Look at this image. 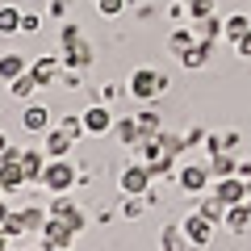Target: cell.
I'll list each match as a JSON object with an SVG mask.
<instances>
[{"label":"cell","mask_w":251,"mask_h":251,"mask_svg":"<svg viewBox=\"0 0 251 251\" xmlns=\"http://www.w3.org/2000/svg\"><path fill=\"white\" fill-rule=\"evenodd\" d=\"M75 180H80V172H75V163H72V159H46L42 180H38V184H42L46 193H72Z\"/></svg>","instance_id":"cell-1"},{"label":"cell","mask_w":251,"mask_h":251,"mask_svg":"<svg viewBox=\"0 0 251 251\" xmlns=\"http://www.w3.org/2000/svg\"><path fill=\"white\" fill-rule=\"evenodd\" d=\"M163 88H168V75H163L159 67H138V72L130 75V97L134 100H155Z\"/></svg>","instance_id":"cell-2"},{"label":"cell","mask_w":251,"mask_h":251,"mask_svg":"<svg viewBox=\"0 0 251 251\" xmlns=\"http://www.w3.org/2000/svg\"><path fill=\"white\" fill-rule=\"evenodd\" d=\"M151 180H155V176H151V168L138 159V163H130V168L122 172V180H117V184H122L126 197H147V193H151Z\"/></svg>","instance_id":"cell-3"},{"label":"cell","mask_w":251,"mask_h":251,"mask_svg":"<svg viewBox=\"0 0 251 251\" xmlns=\"http://www.w3.org/2000/svg\"><path fill=\"white\" fill-rule=\"evenodd\" d=\"M176 184L184 188V193H205V188L214 184V172H209L205 163H180L176 168Z\"/></svg>","instance_id":"cell-4"},{"label":"cell","mask_w":251,"mask_h":251,"mask_svg":"<svg viewBox=\"0 0 251 251\" xmlns=\"http://www.w3.org/2000/svg\"><path fill=\"white\" fill-rule=\"evenodd\" d=\"M17 151H21V147H13V151L4 155V159H0V193H4V197H9V193H17L21 184H29V180H25V172H21Z\"/></svg>","instance_id":"cell-5"},{"label":"cell","mask_w":251,"mask_h":251,"mask_svg":"<svg viewBox=\"0 0 251 251\" xmlns=\"http://www.w3.org/2000/svg\"><path fill=\"white\" fill-rule=\"evenodd\" d=\"M46 214H54V218H63V222L72 226L75 234H80L84 226H88V218H84V209L75 205V201L67 197V193H54V201H50V209H46Z\"/></svg>","instance_id":"cell-6"},{"label":"cell","mask_w":251,"mask_h":251,"mask_svg":"<svg viewBox=\"0 0 251 251\" xmlns=\"http://www.w3.org/2000/svg\"><path fill=\"white\" fill-rule=\"evenodd\" d=\"M184 239L193 243V247H209V243H214V222H209V218H201L197 209H193V214H184Z\"/></svg>","instance_id":"cell-7"},{"label":"cell","mask_w":251,"mask_h":251,"mask_svg":"<svg viewBox=\"0 0 251 251\" xmlns=\"http://www.w3.org/2000/svg\"><path fill=\"white\" fill-rule=\"evenodd\" d=\"M214 197L218 201H226V205H239V201H247V193H251V184L243 176H222V180H214Z\"/></svg>","instance_id":"cell-8"},{"label":"cell","mask_w":251,"mask_h":251,"mask_svg":"<svg viewBox=\"0 0 251 251\" xmlns=\"http://www.w3.org/2000/svg\"><path fill=\"white\" fill-rule=\"evenodd\" d=\"M38 239H42V247L50 251V247H72V239H75V230L67 222H63V218H46V226H42V234H38Z\"/></svg>","instance_id":"cell-9"},{"label":"cell","mask_w":251,"mask_h":251,"mask_svg":"<svg viewBox=\"0 0 251 251\" xmlns=\"http://www.w3.org/2000/svg\"><path fill=\"white\" fill-rule=\"evenodd\" d=\"M113 122H117V113L109 105H88L84 109V130L88 134H113Z\"/></svg>","instance_id":"cell-10"},{"label":"cell","mask_w":251,"mask_h":251,"mask_svg":"<svg viewBox=\"0 0 251 251\" xmlns=\"http://www.w3.org/2000/svg\"><path fill=\"white\" fill-rule=\"evenodd\" d=\"M75 147V138L67 134V130H59V126H50L42 134V151H46V159H67V151Z\"/></svg>","instance_id":"cell-11"},{"label":"cell","mask_w":251,"mask_h":251,"mask_svg":"<svg viewBox=\"0 0 251 251\" xmlns=\"http://www.w3.org/2000/svg\"><path fill=\"white\" fill-rule=\"evenodd\" d=\"M113 134H117V143H122L126 151H134V147L147 138L143 126H138V117H117V122H113Z\"/></svg>","instance_id":"cell-12"},{"label":"cell","mask_w":251,"mask_h":251,"mask_svg":"<svg viewBox=\"0 0 251 251\" xmlns=\"http://www.w3.org/2000/svg\"><path fill=\"white\" fill-rule=\"evenodd\" d=\"M17 159H21V172H25V180H42V168H46V151L42 147H21L17 151Z\"/></svg>","instance_id":"cell-13"},{"label":"cell","mask_w":251,"mask_h":251,"mask_svg":"<svg viewBox=\"0 0 251 251\" xmlns=\"http://www.w3.org/2000/svg\"><path fill=\"white\" fill-rule=\"evenodd\" d=\"M29 72H34V75H38V84L46 88V84H54V80L63 75V54H46V59L29 63Z\"/></svg>","instance_id":"cell-14"},{"label":"cell","mask_w":251,"mask_h":251,"mask_svg":"<svg viewBox=\"0 0 251 251\" xmlns=\"http://www.w3.org/2000/svg\"><path fill=\"white\" fill-rule=\"evenodd\" d=\"M21 126H25L29 134H46V130H50V113H46V105H29V100H25Z\"/></svg>","instance_id":"cell-15"},{"label":"cell","mask_w":251,"mask_h":251,"mask_svg":"<svg viewBox=\"0 0 251 251\" xmlns=\"http://www.w3.org/2000/svg\"><path fill=\"white\" fill-rule=\"evenodd\" d=\"M214 59V42H193L184 54H180V67H188V72H197V67H205V63Z\"/></svg>","instance_id":"cell-16"},{"label":"cell","mask_w":251,"mask_h":251,"mask_svg":"<svg viewBox=\"0 0 251 251\" xmlns=\"http://www.w3.org/2000/svg\"><path fill=\"white\" fill-rule=\"evenodd\" d=\"M247 226H251V205L247 201H239V205L226 209V230L230 234H247Z\"/></svg>","instance_id":"cell-17"},{"label":"cell","mask_w":251,"mask_h":251,"mask_svg":"<svg viewBox=\"0 0 251 251\" xmlns=\"http://www.w3.org/2000/svg\"><path fill=\"white\" fill-rule=\"evenodd\" d=\"M184 226H180V222H168V226H163V230H159V251H184Z\"/></svg>","instance_id":"cell-18"},{"label":"cell","mask_w":251,"mask_h":251,"mask_svg":"<svg viewBox=\"0 0 251 251\" xmlns=\"http://www.w3.org/2000/svg\"><path fill=\"white\" fill-rule=\"evenodd\" d=\"M193 29H197V42H218V38L226 34V21H218V17H201V21H193Z\"/></svg>","instance_id":"cell-19"},{"label":"cell","mask_w":251,"mask_h":251,"mask_svg":"<svg viewBox=\"0 0 251 251\" xmlns=\"http://www.w3.org/2000/svg\"><path fill=\"white\" fill-rule=\"evenodd\" d=\"M209 172H214V180L234 176V172H239V163H234V151H214V155H209Z\"/></svg>","instance_id":"cell-20"},{"label":"cell","mask_w":251,"mask_h":251,"mask_svg":"<svg viewBox=\"0 0 251 251\" xmlns=\"http://www.w3.org/2000/svg\"><path fill=\"white\" fill-rule=\"evenodd\" d=\"M226 209H230V205H226V201H218L214 193L197 201V214H201V218H209V222H214V226H218V222H226Z\"/></svg>","instance_id":"cell-21"},{"label":"cell","mask_w":251,"mask_h":251,"mask_svg":"<svg viewBox=\"0 0 251 251\" xmlns=\"http://www.w3.org/2000/svg\"><path fill=\"white\" fill-rule=\"evenodd\" d=\"M38 88H42V84H38V75H34V72H25V75H17V80H9V92H13V100H29Z\"/></svg>","instance_id":"cell-22"},{"label":"cell","mask_w":251,"mask_h":251,"mask_svg":"<svg viewBox=\"0 0 251 251\" xmlns=\"http://www.w3.org/2000/svg\"><path fill=\"white\" fill-rule=\"evenodd\" d=\"M29 72V63L21 54H0V80H17V75Z\"/></svg>","instance_id":"cell-23"},{"label":"cell","mask_w":251,"mask_h":251,"mask_svg":"<svg viewBox=\"0 0 251 251\" xmlns=\"http://www.w3.org/2000/svg\"><path fill=\"white\" fill-rule=\"evenodd\" d=\"M193 42H197V29H176V34L168 38V54H172V59H180Z\"/></svg>","instance_id":"cell-24"},{"label":"cell","mask_w":251,"mask_h":251,"mask_svg":"<svg viewBox=\"0 0 251 251\" xmlns=\"http://www.w3.org/2000/svg\"><path fill=\"white\" fill-rule=\"evenodd\" d=\"M46 209H38V205H25L21 209V222H25V234H42V226H46Z\"/></svg>","instance_id":"cell-25"},{"label":"cell","mask_w":251,"mask_h":251,"mask_svg":"<svg viewBox=\"0 0 251 251\" xmlns=\"http://www.w3.org/2000/svg\"><path fill=\"white\" fill-rule=\"evenodd\" d=\"M54 126H59V130H67V134H72L75 143H80V138L88 134V130H84V113H63V117H59Z\"/></svg>","instance_id":"cell-26"},{"label":"cell","mask_w":251,"mask_h":251,"mask_svg":"<svg viewBox=\"0 0 251 251\" xmlns=\"http://www.w3.org/2000/svg\"><path fill=\"white\" fill-rule=\"evenodd\" d=\"M134 117H138V126H143V134H163V117H159V109L147 105L143 113H134Z\"/></svg>","instance_id":"cell-27"},{"label":"cell","mask_w":251,"mask_h":251,"mask_svg":"<svg viewBox=\"0 0 251 251\" xmlns=\"http://www.w3.org/2000/svg\"><path fill=\"white\" fill-rule=\"evenodd\" d=\"M80 42H84L80 25H75V21H63V29H59V46H63V50H75Z\"/></svg>","instance_id":"cell-28"},{"label":"cell","mask_w":251,"mask_h":251,"mask_svg":"<svg viewBox=\"0 0 251 251\" xmlns=\"http://www.w3.org/2000/svg\"><path fill=\"white\" fill-rule=\"evenodd\" d=\"M17 29H21V9L4 4V9H0V34H17Z\"/></svg>","instance_id":"cell-29"},{"label":"cell","mask_w":251,"mask_h":251,"mask_svg":"<svg viewBox=\"0 0 251 251\" xmlns=\"http://www.w3.org/2000/svg\"><path fill=\"white\" fill-rule=\"evenodd\" d=\"M247 29H251V17H247V13H230V17H226V38H230V42H234L239 34H247Z\"/></svg>","instance_id":"cell-30"},{"label":"cell","mask_w":251,"mask_h":251,"mask_svg":"<svg viewBox=\"0 0 251 251\" xmlns=\"http://www.w3.org/2000/svg\"><path fill=\"white\" fill-rule=\"evenodd\" d=\"M184 4H188V21L214 17V0H184Z\"/></svg>","instance_id":"cell-31"},{"label":"cell","mask_w":251,"mask_h":251,"mask_svg":"<svg viewBox=\"0 0 251 251\" xmlns=\"http://www.w3.org/2000/svg\"><path fill=\"white\" fill-rule=\"evenodd\" d=\"M159 143H163V151H168L172 159H176V155L188 147V138H184V134H168V130H163V134H159Z\"/></svg>","instance_id":"cell-32"},{"label":"cell","mask_w":251,"mask_h":251,"mask_svg":"<svg viewBox=\"0 0 251 251\" xmlns=\"http://www.w3.org/2000/svg\"><path fill=\"white\" fill-rule=\"evenodd\" d=\"M143 209H147V197H126L122 201V218H130V222L143 218Z\"/></svg>","instance_id":"cell-33"},{"label":"cell","mask_w":251,"mask_h":251,"mask_svg":"<svg viewBox=\"0 0 251 251\" xmlns=\"http://www.w3.org/2000/svg\"><path fill=\"white\" fill-rule=\"evenodd\" d=\"M97 13H100V17H122L126 0H97Z\"/></svg>","instance_id":"cell-34"},{"label":"cell","mask_w":251,"mask_h":251,"mask_svg":"<svg viewBox=\"0 0 251 251\" xmlns=\"http://www.w3.org/2000/svg\"><path fill=\"white\" fill-rule=\"evenodd\" d=\"M0 230L9 234V239H21V234H25V222H21V214H9V222L0 226Z\"/></svg>","instance_id":"cell-35"},{"label":"cell","mask_w":251,"mask_h":251,"mask_svg":"<svg viewBox=\"0 0 251 251\" xmlns=\"http://www.w3.org/2000/svg\"><path fill=\"white\" fill-rule=\"evenodd\" d=\"M230 46H234V54H239V59H251V29H247V34H239Z\"/></svg>","instance_id":"cell-36"},{"label":"cell","mask_w":251,"mask_h":251,"mask_svg":"<svg viewBox=\"0 0 251 251\" xmlns=\"http://www.w3.org/2000/svg\"><path fill=\"white\" fill-rule=\"evenodd\" d=\"M42 29V17L38 13H21V34H38Z\"/></svg>","instance_id":"cell-37"},{"label":"cell","mask_w":251,"mask_h":251,"mask_svg":"<svg viewBox=\"0 0 251 251\" xmlns=\"http://www.w3.org/2000/svg\"><path fill=\"white\" fill-rule=\"evenodd\" d=\"M50 17H59V21L67 17V0H50Z\"/></svg>","instance_id":"cell-38"},{"label":"cell","mask_w":251,"mask_h":251,"mask_svg":"<svg viewBox=\"0 0 251 251\" xmlns=\"http://www.w3.org/2000/svg\"><path fill=\"white\" fill-rule=\"evenodd\" d=\"M234 176H243V180H247V184H251V159H243V163H239V172H234Z\"/></svg>","instance_id":"cell-39"},{"label":"cell","mask_w":251,"mask_h":251,"mask_svg":"<svg viewBox=\"0 0 251 251\" xmlns=\"http://www.w3.org/2000/svg\"><path fill=\"white\" fill-rule=\"evenodd\" d=\"M9 214H13V209H9V201H4V193H0V226L9 222Z\"/></svg>","instance_id":"cell-40"},{"label":"cell","mask_w":251,"mask_h":251,"mask_svg":"<svg viewBox=\"0 0 251 251\" xmlns=\"http://www.w3.org/2000/svg\"><path fill=\"white\" fill-rule=\"evenodd\" d=\"M0 251H13V239H9L4 230H0Z\"/></svg>","instance_id":"cell-41"},{"label":"cell","mask_w":251,"mask_h":251,"mask_svg":"<svg viewBox=\"0 0 251 251\" xmlns=\"http://www.w3.org/2000/svg\"><path fill=\"white\" fill-rule=\"evenodd\" d=\"M9 151H13V147H9V138L0 134V159H4V155H9Z\"/></svg>","instance_id":"cell-42"},{"label":"cell","mask_w":251,"mask_h":251,"mask_svg":"<svg viewBox=\"0 0 251 251\" xmlns=\"http://www.w3.org/2000/svg\"><path fill=\"white\" fill-rule=\"evenodd\" d=\"M42 251H46V247H42ZM50 251H72V247H50Z\"/></svg>","instance_id":"cell-43"},{"label":"cell","mask_w":251,"mask_h":251,"mask_svg":"<svg viewBox=\"0 0 251 251\" xmlns=\"http://www.w3.org/2000/svg\"><path fill=\"white\" fill-rule=\"evenodd\" d=\"M25 251H29V247H25ZM38 251H42V247H38Z\"/></svg>","instance_id":"cell-44"}]
</instances>
